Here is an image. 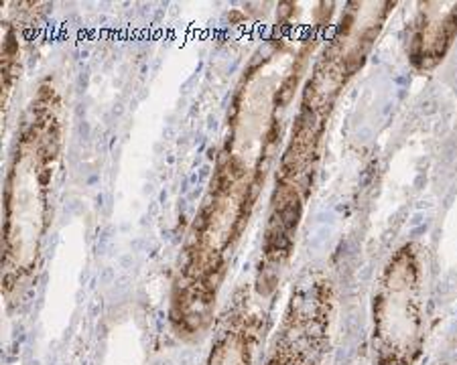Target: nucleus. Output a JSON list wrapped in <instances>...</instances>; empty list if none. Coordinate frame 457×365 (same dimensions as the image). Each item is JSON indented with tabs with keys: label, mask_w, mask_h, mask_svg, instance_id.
Instances as JSON below:
<instances>
[{
	"label": "nucleus",
	"mask_w": 457,
	"mask_h": 365,
	"mask_svg": "<svg viewBox=\"0 0 457 365\" xmlns=\"http://www.w3.org/2000/svg\"><path fill=\"white\" fill-rule=\"evenodd\" d=\"M421 254L404 244L382 270L374 296V365H417L423 349Z\"/></svg>",
	"instance_id": "7ed1b4c3"
},
{
	"label": "nucleus",
	"mask_w": 457,
	"mask_h": 365,
	"mask_svg": "<svg viewBox=\"0 0 457 365\" xmlns=\"http://www.w3.org/2000/svg\"><path fill=\"white\" fill-rule=\"evenodd\" d=\"M445 365H457V361H453V363H445Z\"/></svg>",
	"instance_id": "39448f33"
},
{
	"label": "nucleus",
	"mask_w": 457,
	"mask_h": 365,
	"mask_svg": "<svg viewBox=\"0 0 457 365\" xmlns=\"http://www.w3.org/2000/svg\"><path fill=\"white\" fill-rule=\"evenodd\" d=\"M457 39V3H421L412 19L407 55L412 69L439 68Z\"/></svg>",
	"instance_id": "20e7f679"
},
{
	"label": "nucleus",
	"mask_w": 457,
	"mask_h": 365,
	"mask_svg": "<svg viewBox=\"0 0 457 365\" xmlns=\"http://www.w3.org/2000/svg\"><path fill=\"white\" fill-rule=\"evenodd\" d=\"M63 152V101L46 79L27 108L4 181L3 284L25 287L41 258L54 217V195Z\"/></svg>",
	"instance_id": "f03ea898"
},
{
	"label": "nucleus",
	"mask_w": 457,
	"mask_h": 365,
	"mask_svg": "<svg viewBox=\"0 0 457 365\" xmlns=\"http://www.w3.org/2000/svg\"><path fill=\"white\" fill-rule=\"evenodd\" d=\"M395 3H352L334 36L317 57L312 76L303 87L299 114L289 144L283 152L277 187L270 197V211L264 231L261 282H275L277 270L289 260L295 233L303 217L313 189L323 134L337 98L356 71L362 68L372 45L385 27Z\"/></svg>",
	"instance_id": "f257e3e1"
}]
</instances>
